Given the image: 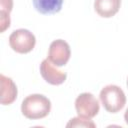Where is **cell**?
<instances>
[{"label": "cell", "instance_id": "obj_10", "mask_svg": "<svg viewBox=\"0 0 128 128\" xmlns=\"http://www.w3.org/2000/svg\"><path fill=\"white\" fill-rule=\"evenodd\" d=\"M13 0H0V32H4L10 26V12Z\"/></svg>", "mask_w": 128, "mask_h": 128}, {"label": "cell", "instance_id": "obj_2", "mask_svg": "<svg viewBox=\"0 0 128 128\" xmlns=\"http://www.w3.org/2000/svg\"><path fill=\"white\" fill-rule=\"evenodd\" d=\"M100 101L106 111L117 113L126 104V96L123 90L117 85H107L100 91Z\"/></svg>", "mask_w": 128, "mask_h": 128}, {"label": "cell", "instance_id": "obj_13", "mask_svg": "<svg viewBox=\"0 0 128 128\" xmlns=\"http://www.w3.org/2000/svg\"><path fill=\"white\" fill-rule=\"evenodd\" d=\"M127 87H128V78H127Z\"/></svg>", "mask_w": 128, "mask_h": 128}, {"label": "cell", "instance_id": "obj_6", "mask_svg": "<svg viewBox=\"0 0 128 128\" xmlns=\"http://www.w3.org/2000/svg\"><path fill=\"white\" fill-rule=\"evenodd\" d=\"M40 73L43 79L51 85H60L66 80V73L58 70L49 59H44L40 64Z\"/></svg>", "mask_w": 128, "mask_h": 128}, {"label": "cell", "instance_id": "obj_1", "mask_svg": "<svg viewBox=\"0 0 128 128\" xmlns=\"http://www.w3.org/2000/svg\"><path fill=\"white\" fill-rule=\"evenodd\" d=\"M51 110L50 100L42 94H31L27 96L21 104L22 114L32 120L46 117Z\"/></svg>", "mask_w": 128, "mask_h": 128}, {"label": "cell", "instance_id": "obj_3", "mask_svg": "<svg viewBox=\"0 0 128 128\" xmlns=\"http://www.w3.org/2000/svg\"><path fill=\"white\" fill-rule=\"evenodd\" d=\"M36 44V38L32 32L27 29H17L9 36V45L17 53L26 54L33 50Z\"/></svg>", "mask_w": 128, "mask_h": 128}, {"label": "cell", "instance_id": "obj_4", "mask_svg": "<svg viewBox=\"0 0 128 128\" xmlns=\"http://www.w3.org/2000/svg\"><path fill=\"white\" fill-rule=\"evenodd\" d=\"M75 109L78 116L91 119L98 114L100 106L98 100L93 96V94L84 92L76 98Z\"/></svg>", "mask_w": 128, "mask_h": 128}, {"label": "cell", "instance_id": "obj_7", "mask_svg": "<svg viewBox=\"0 0 128 128\" xmlns=\"http://www.w3.org/2000/svg\"><path fill=\"white\" fill-rule=\"evenodd\" d=\"M0 80H1V104L9 105L13 103L17 97V87L11 78L3 74H1Z\"/></svg>", "mask_w": 128, "mask_h": 128}, {"label": "cell", "instance_id": "obj_5", "mask_svg": "<svg viewBox=\"0 0 128 128\" xmlns=\"http://www.w3.org/2000/svg\"><path fill=\"white\" fill-rule=\"evenodd\" d=\"M70 56H71L70 46L66 41L62 39H57L50 44L48 59L56 67H61L66 65L70 59Z\"/></svg>", "mask_w": 128, "mask_h": 128}, {"label": "cell", "instance_id": "obj_11", "mask_svg": "<svg viewBox=\"0 0 128 128\" xmlns=\"http://www.w3.org/2000/svg\"><path fill=\"white\" fill-rule=\"evenodd\" d=\"M66 127H85V128H95L96 125L95 123L90 119V118H85V117H74L70 119V121L67 123Z\"/></svg>", "mask_w": 128, "mask_h": 128}, {"label": "cell", "instance_id": "obj_9", "mask_svg": "<svg viewBox=\"0 0 128 128\" xmlns=\"http://www.w3.org/2000/svg\"><path fill=\"white\" fill-rule=\"evenodd\" d=\"M32 3L36 11L43 15H50L62 9L63 0H32Z\"/></svg>", "mask_w": 128, "mask_h": 128}, {"label": "cell", "instance_id": "obj_8", "mask_svg": "<svg viewBox=\"0 0 128 128\" xmlns=\"http://www.w3.org/2000/svg\"><path fill=\"white\" fill-rule=\"evenodd\" d=\"M121 0H95L94 8L96 13L103 18L114 16L120 9Z\"/></svg>", "mask_w": 128, "mask_h": 128}, {"label": "cell", "instance_id": "obj_12", "mask_svg": "<svg viewBox=\"0 0 128 128\" xmlns=\"http://www.w3.org/2000/svg\"><path fill=\"white\" fill-rule=\"evenodd\" d=\"M124 119H125V122L128 124V108H127V110L125 111V114H124Z\"/></svg>", "mask_w": 128, "mask_h": 128}]
</instances>
